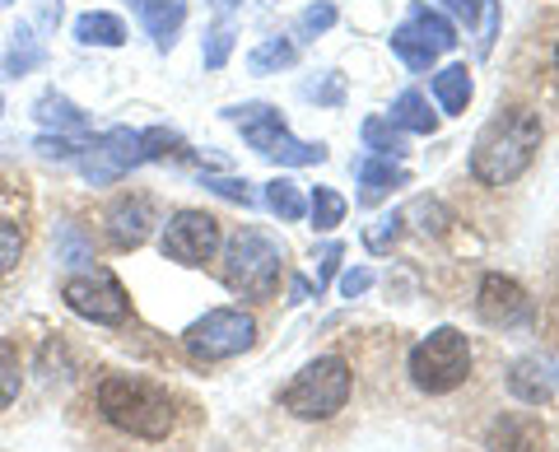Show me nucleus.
<instances>
[{
  "label": "nucleus",
  "mask_w": 559,
  "mask_h": 452,
  "mask_svg": "<svg viewBox=\"0 0 559 452\" xmlns=\"http://www.w3.org/2000/svg\"><path fill=\"white\" fill-rule=\"evenodd\" d=\"M215 5H219V10H234V5H242V0H215Z\"/></svg>",
  "instance_id": "a19ab883"
},
{
  "label": "nucleus",
  "mask_w": 559,
  "mask_h": 452,
  "mask_svg": "<svg viewBox=\"0 0 559 452\" xmlns=\"http://www.w3.org/2000/svg\"><path fill=\"white\" fill-rule=\"evenodd\" d=\"M75 164H80V173H84V182H94V187L121 182L131 168L145 164V150H140V131H131V127L103 131L98 141H90V145L75 154Z\"/></svg>",
  "instance_id": "1a4fd4ad"
},
{
  "label": "nucleus",
  "mask_w": 559,
  "mask_h": 452,
  "mask_svg": "<svg viewBox=\"0 0 559 452\" xmlns=\"http://www.w3.org/2000/svg\"><path fill=\"white\" fill-rule=\"evenodd\" d=\"M229 51H234V28H210V38H205V47H201V61L210 66V71H219L224 61H229Z\"/></svg>",
  "instance_id": "473e14b6"
},
{
  "label": "nucleus",
  "mask_w": 559,
  "mask_h": 452,
  "mask_svg": "<svg viewBox=\"0 0 559 452\" xmlns=\"http://www.w3.org/2000/svg\"><path fill=\"white\" fill-rule=\"evenodd\" d=\"M20 257H24V229L10 215H0V275L20 266Z\"/></svg>",
  "instance_id": "7c9ffc66"
},
{
  "label": "nucleus",
  "mask_w": 559,
  "mask_h": 452,
  "mask_svg": "<svg viewBox=\"0 0 559 452\" xmlns=\"http://www.w3.org/2000/svg\"><path fill=\"white\" fill-rule=\"evenodd\" d=\"M476 312L489 326H522V322H532V299L509 275H485L476 294Z\"/></svg>",
  "instance_id": "9b49d317"
},
{
  "label": "nucleus",
  "mask_w": 559,
  "mask_h": 452,
  "mask_svg": "<svg viewBox=\"0 0 559 452\" xmlns=\"http://www.w3.org/2000/svg\"><path fill=\"white\" fill-rule=\"evenodd\" d=\"M540 150V117L532 108H499L471 145V173L485 187H509L532 168Z\"/></svg>",
  "instance_id": "f257e3e1"
},
{
  "label": "nucleus",
  "mask_w": 559,
  "mask_h": 452,
  "mask_svg": "<svg viewBox=\"0 0 559 452\" xmlns=\"http://www.w3.org/2000/svg\"><path fill=\"white\" fill-rule=\"evenodd\" d=\"M392 127L415 131V135H433V131H439V117L429 112V98L425 94L406 90V94H396V103H392Z\"/></svg>",
  "instance_id": "6ab92c4d"
},
{
  "label": "nucleus",
  "mask_w": 559,
  "mask_h": 452,
  "mask_svg": "<svg viewBox=\"0 0 559 452\" xmlns=\"http://www.w3.org/2000/svg\"><path fill=\"white\" fill-rule=\"evenodd\" d=\"M285 275V242L271 238L266 229H238L224 248V285L252 304H271Z\"/></svg>",
  "instance_id": "7ed1b4c3"
},
{
  "label": "nucleus",
  "mask_w": 559,
  "mask_h": 452,
  "mask_svg": "<svg viewBox=\"0 0 559 452\" xmlns=\"http://www.w3.org/2000/svg\"><path fill=\"white\" fill-rule=\"evenodd\" d=\"M219 219L215 215H205V211H178L168 224H164V238H159V248L168 262H178V266H205L210 257L219 252Z\"/></svg>",
  "instance_id": "9d476101"
},
{
  "label": "nucleus",
  "mask_w": 559,
  "mask_h": 452,
  "mask_svg": "<svg viewBox=\"0 0 559 452\" xmlns=\"http://www.w3.org/2000/svg\"><path fill=\"white\" fill-rule=\"evenodd\" d=\"M341 257H345V248H341V242H326V248L318 252V289H326V285H331V275H336Z\"/></svg>",
  "instance_id": "f704fd0d"
},
{
  "label": "nucleus",
  "mask_w": 559,
  "mask_h": 452,
  "mask_svg": "<svg viewBox=\"0 0 559 452\" xmlns=\"http://www.w3.org/2000/svg\"><path fill=\"white\" fill-rule=\"evenodd\" d=\"M38 150L47 154V159H75V154H80L84 145H75V141H70V135H43Z\"/></svg>",
  "instance_id": "4c0bfd02"
},
{
  "label": "nucleus",
  "mask_w": 559,
  "mask_h": 452,
  "mask_svg": "<svg viewBox=\"0 0 559 452\" xmlns=\"http://www.w3.org/2000/svg\"><path fill=\"white\" fill-rule=\"evenodd\" d=\"M103 224H108V242H112V248L135 252L140 242L150 238V229H154V211H150L145 197H117L108 205V215H103Z\"/></svg>",
  "instance_id": "f8f14e48"
},
{
  "label": "nucleus",
  "mask_w": 559,
  "mask_h": 452,
  "mask_svg": "<svg viewBox=\"0 0 559 452\" xmlns=\"http://www.w3.org/2000/svg\"><path fill=\"white\" fill-rule=\"evenodd\" d=\"M304 94H308V98H318V103H341V98H345V84H341L336 71H326V80H312Z\"/></svg>",
  "instance_id": "72a5a7b5"
},
{
  "label": "nucleus",
  "mask_w": 559,
  "mask_h": 452,
  "mask_svg": "<svg viewBox=\"0 0 559 452\" xmlns=\"http://www.w3.org/2000/svg\"><path fill=\"white\" fill-rule=\"evenodd\" d=\"M331 24H336V5H331V0H318V5H308L299 14V38H318V33H326Z\"/></svg>",
  "instance_id": "2f4dec72"
},
{
  "label": "nucleus",
  "mask_w": 559,
  "mask_h": 452,
  "mask_svg": "<svg viewBox=\"0 0 559 452\" xmlns=\"http://www.w3.org/2000/svg\"><path fill=\"white\" fill-rule=\"evenodd\" d=\"M349 402V364L336 355H322L299 369V378L280 392V406L299 420H331Z\"/></svg>",
  "instance_id": "39448f33"
},
{
  "label": "nucleus",
  "mask_w": 559,
  "mask_h": 452,
  "mask_svg": "<svg viewBox=\"0 0 559 452\" xmlns=\"http://www.w3.org/2000/svg\"><path fill=\"white\" fill-rule=\"evenodd\" d=\"M252 341H257V322L242 308H210L205 318H197L182 332V345L205 364H219V359L252 350Z\"/></svg>",
  "instance_id": "6e6552de"
},
{
  "label": "nucleus",
  "mask_w": 559,
  "mask_h": 452,
  "mask_svg": "<svg viewBox=\"0 0 559 452\" xmlns=\"http://www.w3.org/2000/svg\"><path fill=\"white\" fill-rule=\"evenodd\" d=\"M229 121H238L242 141H248L261 159H271V164H289V168L326 164V145H312V141L289 135L285 117H280L271 103H242V108H229Z\"/></svg>",
  "instance_id": "20e7f679"
},
{
  "label": "nucleus",
  "mask_w": 559,
  "mask_h": 452,
  "mask_svg": "<svg viewBox=\"0 0 559 452\" xmlns=\"http://www.w3.org/2000/svg\"><path fill=\"white\" fill-rule=\"evenodd\" d=\"M98 415L112 429L131 433V439H145V443L168 439L173 425H178L168 388H159L150 378H135V373H112L98 382Z\"/></svg>",
  "instance_id": "f03ea898"
},
{
  "label": "nucleus",
  "mask_w": 559,
  "mask_h": 452,
  "mask_svg": "<svg viewBox=\"0 0 559 452\" xmlns=\"http://www.w3.org/2000/svg\"><path fill=\"white\" fill-rule=\"evenodd\" d=\"M61 238H66V252H70V262H84V242H80V234L70 229V224H61Z\"/></svg>",
  "instance_id": "ea45409f"
},
{
  "label": "nucleus",
  "mask_w": 559,
  "mask_h": 452,
  "mask_svg": "<svg viewBox=\"0 0 559 452\" xmlns=\"http://www.w3.org/2000/svg\"><path fill=\"white\" fill-rule=\"evenodd\" d=\"M140 24L154 38V47H173L187 24V0H140Z\"/></svg>",
  "instance_id": "4468645a"
},
{
  "label": "nucleus",
  "mask_w": 559,
  "mask_h": 452,
  "mask_svg": "<svg viewBox=\"0 0 559 452\" xmlns=\"http://www.w3.org/2000/svg\"><path fill=\"white\" fill-rule=\"evenodd\" d=\"M364 145H369V154H378V159H401V154H406L401 127H392L388 117H369V121H364Z\"/></svg>",
  "instance_id": "5701e85b"
},
{
  "label": "nucleus",
  "mask_w": 559,
  "mask_h": 452,
  "mask_svg": "<svg viewBox=\"0 0 559 452\" xmlns=\"http://www.w3.org/2000/svg\"><path fill=\"white\" fill-rule=\"evenodd\" d=\"M509 392L518 396V402H527V406H546L550 396H555V378L546 373V364L518 359L513 373H509Z\"/></svg>",
  "instance_id": "dca6fc26"
},
{
  "label": "nucleus",
  "mask_w": 559,
  "mask_h": 452,
  "mask_svg": "<svg viewBox=\"0 0 559 452\" xmlns=\"http://www.w3.org/2000/svg\"><path fill=\"white\" fill-rule=\"evenodd\" d=\"M555 71H559V43H555Z\"/></svg>",
  "instance_id": "79ce46f5"
},
{
  "label": "nucleus",
  "mask_w": 559,
  "mask_h": 452,
  "mask_svg": "<svg viewBox=\"0 0 559 452\" xmlns=\"http://www.w3.org/2000/svg\"><path fill=\"white\" fill-rule=\"evenodd\" d=\"M401 224H406V215H401V211H392V215L373 219L369 229H364V248H369V252H388L392 242L401 238Z\"/></svg>",
  "instance_id": "c85d7f7f"
},
{
  "label": "nucleus",
  "mask_w": 559,
  "mask_h": 452,
  "mask_svg": "<svg viewBox=\"0 0 559 452\" xmlns=\"http://www.w3.org/2000/svg\"><path fill=\"white\" fill-rule=\"evenodd\" d=\"M266 205H271V211H275L280 219H304V215H308L304 191H299V182H289V178L266 182Z\"/></svg>",
  "instance_id": "a878e982"
},
{
  "label": "nucleus",
  "mask_w": 559,
  "mask_h": 452,
  "mask_svg": "<svg viewBox=\"0 0 559 452\" xmlns=\"http://www.w3.org/2000/svg\"><path fill=\"white\" fill-rule=\"evenodd\" d=\"M61 299H66V308L75 312V318L98 322V326H121V322L131 318L127 289H121L117 275L103 271V266L75 271V275H70V281L61 285Z\"/></svg>",
  "instance_id": "0eeeda50"
},
{
  "label": "nucleus",
  "mask_w": 559,
  "mask_h": 452,
  "mask_svg": "<svg viewBox=\"0 0 559 452\" xmlns=\"http://www.w3.org/2000/svg\"><path fill=\"white\" fill-rule=\"evenodd\" d=\"M369 285H373V271L369 266H355V271L341 275V294H345V299H359V294H369Z\"/></svg>",
  "instance_id": "e433bc0d"
},
{
  "label": "nucleus",
  "mask_w": 559,
  "mask_h": 452,
  "mask_svg": "<svg viewBox=\"0 0 559 452\" xmlns=\"http://www.w3.org/2000/svg\"><path fill=\"white\" fill-rule=\"evenodd\" d=\"M489 452H546V429L532 415H509L489 433Z\"/></svg>",
  "instance_id": "2eb2a0df"
},
{
  "label": "nucleus",
  "mask_w": 559,
  "mask_h": 452,
  "mask_svg": "<svg viewBox=\"0 0 559 452\" xmlns=\"http://www.w3.org/2000/svg\"><path fill=\"white\" fill-rule=\"evenodd\" d=\"M33 66H43V43L33 38L28 28H14L10 51H5V71H10V75H28Z\"/></svg>",
  "instance_id": "bb28decb"
},
{
  "label": "nucleus",
  "mask_w": 559,
  "mask_h": 452,
  "mask_svg": "<svg viewBox=\"0 0 559 452\" xmlns=\"http://www.w3.org/2000/svg\"><path fill=\"white\" fill-rule=\"evenodd\" d=\"M411 24L425 33V38L439 47V51H448V47H457V28H452L439 10H429V5H411Z\"/></svg>",
  "instance_id": "cd10ccee"
},
{
  "label": "nucleus",
  "mask_w": 559,
  "mask_h": 452,
  "mask_svg": "<svg viewBox=\"0 0 559 452\" xmlns=\"http://www.w3.org/2000/svg\"><path fill=\"white\" fill-rule=\"evenodd\" d=\"M294 61H299V47H294L289 38H266L248 57V71L252 75H275V71H289Z\"/></svg>",
  "instance_id": "4be33fe9"
},
{
  "label": "nucleus",
  "mask_w": 559,
  "mask_h": 452,
  "mask_svg": "<svg viewBox=\"0 0 559 452\" xmlns=\"http://www.w3.org/2000/svg\"><path fill=\"white\" fill-rule=\"evenodd\" d=\"M135 5H140V0H135Z\"/></svg>",
  "instance_id": "c03bdc74"
},
{
  "label": "nucleus",
  "mask_w": 559,
  "mask_h": 452,
  "mask_svg": "<svg viewBox=\"0 0 559 452\" xmlns=\"http://www.w3.org/2000/svg\"><path fill=\"white\" fill-rule=\"evenodd\" d=\"M359 205H378L382 197H392L396 187H411V173L396 168L392 159H378V154H369V159H359Z\"/></svg>",
  "instance_id": "ddd939ff"
},
{
  "label": "nucleus",
  "mask_w": 559,
  "mask_h": 452,
  "mask_svg": "<svg viewBox=\"0 0 559 452\" xmlns=\"http://www.w3.org/2000/svg\"><path fill=\"white\" fill-rule=\"evenodd\" d=\"M0 112H5V98H0Z\"/></svg>",
  "instance_id": "37998d69"
},
{
  "label": "nucleus",
  "mask_w": 559,
  "mask_h": 452,
  "mask_svg": "<svg viewBox=\"0 0 559 452\" xmlns=\"http://www.w3.org/2000/svg\"><path fill=\"white\" fill-rule=\"evenodd\" d=\"M411 378L419 392L443 396L471 378V345L457 326H439L411 350Z\"/></svg>",
  "instance_id": "423d86ee"
},
{
  "label": "nucleus",
  "mask_w": 559,
  "mask_h": 452,
  "mask_svg": "<svg viewBox=\"0 0 559 452\" xmlns=\"http://www.w3.org/2000/svg\"><path fill=\"white\" fill-rule=\"evenodd\" d=\"M140 150H145V164L168 159V154H182V135L168 127H150V131H140Z\"/></svg>",
  "instance_id": "c756f323"
},
{
  "label": "nucleus",
  "mask_w": 559,
  "mask_h": 452,
  "mask_svg": "<svg viewBox=\"0 0 559 452\" xmlns=\"http://www.w3.org/2000/svg\"><path fill=\"white\" fill-rule=\"evenodd\" d=\"M443 10H452L457 20H466V28L480 20V10H485V0H443Z\"/></svg>",
  "instance_id": "58836bf2"
},
{
  "label": "nucleus",
  "mask_w": 559,
  "mask_h": 452,
  "mask_svg": "<svg viewBox=\"0 0 559 452\" xmlns=\"http://www.w3.org/2000/svg\"><path fill=\"white\" fill-rule=\"evenodd\" d=\"M75 43H84V47H121L127 43V24H121L117 14H108V10H90V14H80L75 20Z\"/></svg>",
  "instance_id": "a211bd4d"
},
{
  "label": "nucleus",
  "mask_w": 559,
  "mask_h": 452,
  "mask_svg": "<svg viewBox=\"0 0 559 452\" xmlns=\"http://www.w3.org/2000/svg\"><path fill=\"white\" fill-rule=\"evenodd\" d=\"M433 98H439V108L443 112H466V103H471V71L466 66H443L439 75H433Z\"/></svg>",
  "instance_id": "aec40b11"
},
{
  "label": "nucleus",
  "mask_w": 559,
  "mask_h": 452,
  "mask_svg": "<svg viewBox=\"0 0 559 452\" xmlns=\"http://www.w3.org/2000/svg\"><path fill=\"white\" fill-rule=\"evenodd\" d=\"M24 388V359L14 341H0V411L14 406V396Z\"/></svg>",
  "instance_id": "b1692460"
},
{
  "label": "nucleus",
  "mask_w": 559,
  "mask_h": 452,
  "mask_svg": "<svg viewBox=\"0 0 559 452\" xmlns=\"http://www.w3.org/2000/svg\"><path fill=\"white\" fill-rule=\"evenodd\" d=\"M345 211H349V205H345V197H341L336 187H318V191H312V201H308L312 229H322V234L336 229V224L345 219Z\"/></svg>",
  "instance_id": "393cba45"
},
{
  "label": "nucleus",
  "mask_w": 559,
  "mask_h": 452,
  "mask_svg": "<svg viewBox=\"0 0 559 452\" xmlns=\"http://www.w3.org/2000/svg\"><path fill=\"white\" fill-rule=\"evenodd\" d=\"M205 187L215 191V197H229V201L252 205V191H248V182H238V178H205Z\"/></svg>",
  "instance_id": "c9c22d12"
},
{
  "label": "nucleus",
  "mask_w": 559,
  "mask_h": 452,
  "mask_svg": "<svg viewBox=\"0 0 559 452\" xmlns=\"http://www.w3.org/2000/svg\"><path fill=\"white\" fill-rule=\"evenodd\" d=\"M392 51H396V57L411 66V71H429L433 57H439V47H433V43H429L425 33H419L411 20L401 24V28H392Z\"/></svg>",
  "instance_id": "412c9836"
},
{
  "label": "nucleus",
  "mask_w": 559,
  "mask_h": 452,
  "mask_svg": "<svg viewBox=\"0 0 559 452\" xmlns=\"http://www.w3.org/2000/svg\"><path fill=\"white\" fill-rule=\"evenodd\" d=\"M33 117H38L43 127H57V135H84L90 131V117H84L66 94H43L38 103H33Z\"/></svg>",
  "instance_id": "f3484780"
}]
</instances>
